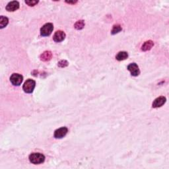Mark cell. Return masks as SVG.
<instances>
[{"label": "cell", "instance_id": "cell-1", "mask_svg": "<svg viewBox=\"0 0 169 169\" xmlns=\"http://www.w3.org/2000/svg\"><path fill=\"white\" fill-rule=\"evenodd\" d=\"M29 160L31 162L34 164L42 163L45 160V157L42 154L39 153H33L30 155Z\"/></svg>", "mask_w": 169, "mask_h": 169}, {"label": "cell", "instance_id": "cell-2", "mask_svg": "<svg viewBox=\"0 0 169 169\" xmlns=\"http://www.w3.org/2000/svg\"><path fill=\"white\" fill-rule=\"evenodd\" d=\"M36 83L34 80L32 79H28L23 84V89L24 91L27 93H31L34 91V89L35 87Z\"/></svg>", "mask_w": 169, "mask_h": 169}, {"label": "cell", "instance_id": "cell-3", "mask_svg": "<svg viewBox=\"0 0 169 169\" xmlns=\"http://www.w3.org/2000/svg\"><path fill=\"white\" fill-rule=\"evenodd\" d=\"M54 26L52 23H46L41 28L40 34L43 36H47L50 35L53 31Z\"/></svg>", "mask_w": 169, "mask_h": 169}, {"label": "cell", "instance_id": "cell-4", "mask_svg": "<svg viewBox=\"0 0 169 169\" xmlns=\"http://www.w3.org/2000/svg\"><path fill=\"white\" fill-rule=\"evenodd\" d=\"M23 77L19 73H13L11 76L10 77V81L13 85L19 86L23 82Z\"/></svg>", "mask_w": 169, "mask_h": 169}, {"label": "cell", "instance_id": "cell-5", "mask_svg": "<svg viewBox=\"0 0 169 169\" xmlns=\"http://www.w3.org/2000/svg\"><path fill=\"white\" fill-rule=\"evenodd\" d=\"M68 129L66 127H60V128L56 129L54 132V137L55 138L57 139H60L64 137V136H66V135L68 133Z\"/></svg>", "mask_w": 169, "mask_h": 169}, {"label": "cell", "instance_id": "cell-6", "mask_svg": "<svg viewBox=\"0 0 169 169\" xmlns=\"http://www.w3.org/2000/svg\"><path fill=\"white\" fill-rule=\"evenodd\" d=\"M127 69L130 71L131 75H133V76H137L140 73L139 67L137 64H135V63H132V64H129V66H127Z\"/></svg>", "mask_w": 169, "mask_h": 169}, {"label": "cell", "instance_id": "cell-7", "mask_svg": "<svg viewBox=\"0 0 169 169\" xmlns=\"http://www.w3.org/2000/svg\"><path fill=\"white\" fill-rule=\"evenodd\" d=\"M65 37H66V34H65V32L64 31H58L56 32L55 34H54L53 39L55 42H62V40H64Z\"/></svg>", "mask_w": 169, "mask_h": 169}, {"label": "cell", "instance_id": "cell-8", "mask_svg": "<svg viewBox=\"0 0 169 169\" xmlns=\"http://www.w3.org/2000/svg\"><path fill=\"white\" fill-rule=\"evenodd\" d=\"M166 99L164 97H159L155 99L153 103V108H159L162 107L166 103Z\"/></svg>", "mask_w": 169, "mask_h": 169}, {"label": "cell", "instance_id": "cell-9", "mask_svg": "<svg viewBox=\"0 0 169 169\" xmlns=\"http://www.w3.org/2000/svg\"><path fill=\"white\" fill-rule=\"evenodd\" d=\"M19 8V3L17 1H11L6 6V10L8 11H15Z\"/></svg>", "mask_w": 169, "mask_h": 169}, {"label": "cell", "instance_id": "cell-10", "mask_svg": "<svg viewBox=\"0 0 169 169\" xmlns=\"http://www.w3.org/2000/svg\"><path fill=\"white\" fill-rule=\"evenodd\" d=\"M52 56V54L51 52L46 51V52H44V53H42V54H41L40 60H42V61H44V62L48 61V60L51 59Z\"/></svg>", "mask_w": 169, "mask_h": 169}, {"label": "cell", "instance_id": "cell-11", "mask_svg": "<svg viewBox=\"0 0 169 169\" xmlns=\"http://www.w3.org/2000/svg\"><path fill=\"white\" fill-rule=\"evenodd\" d=\"M154 46V43L153 41L151 40H148L146 41V42L143 44L142 47V50L143 51H148L149 50L152 48V47Z\"/></svg>", "mask_w": 169, "mask_h": 169}, {"label": "cell", "instance_id": "cell-12", "mask_svg": "<svg viewBox=\"0 0 169 169\" xmlns=\"http://www.w3.org/2000/svg\"><path fill=\"white\" fill-rule=\"evenodd\" d=\"M127 57H128V54H127L126 52H120L116 55V58L118 61H122V60L127 59Z\"/></svg>", "mask_w": 169, "mask_h": 169}, {"label": "cell", "instance_id": "cell-13", "mask_svg": "<svg viewBox=\"0 0 169 169\" xmlns=\"http://www.w3.org/2000/svg\"><path fill=\"white\" fill-rule=\"evenodd\" d=\"M8 23L9 20L7 17L1 16V17H0V28H1V29H3V28L5 27L7 25Z\"/></svg>", "mask_w": 169, "mask_h": 169}, {"label": "cell", "instance_id": "cell-14", "mask_svg": "<svg viewBox=\"0 0 169 169\" xmlns=\"http://www.w3.org/2000/svg\"><path fill=\"white\" fill-rule=\"evenodd\" d=\"M84 26V21L83 20L78 21L75 24V28L77 30H81L82 29H83Z\"/></svg>", "mask_w": 169, "mask_h": 169}, {"label": "cell", "instance_id": "cell-15", "mask_svg": "<svg viewBox=\"0 0 169 169\" xmlns=\"http://www.w3.org/2000/svg\"><path fill=\"white\" fill-rule=\"evenodd\" d=\"M121 31H122V27H121V26L119 25H114L113 27V29L112 30L111 33L112 34H115L116 33H118V32H120Z\"/></svg>", "mask_w": 169, "mask_h": 169}, {"label": "cell", "instance_id": "cell-16", "mask_svg": "<svg viewBox=\"0 0 169 169\" xmlns=\"http://www.w3.org/2000/svg\"><path fill=\"white\" fill-rule=\"evenodd\" d=\"M25 3L29 6H34L38 3V1H34V0H30V1H25Z\"/></svg>", "mask_w": 169, "mask_h": 169}, {"label": "cell", "instance_id": "cell-17", "mask_svg": "<svg viewBox=\"0 0 169 169\" xmlns=\"http://www.w3.org/2000/svg\"><path fill=\"white\" fill-rule=\"evenodd\" d=\"M68 65V62L66 61V60H62V61H60L59 62V64H58V66L60 67H61V68H64V67H66Z\"/></svg>", "mask_w": 169, "mask_h": 169}, {"label": "cell", "instance_id": "cell-18", "mask_svg": "<svg viewBox=\"0 0 169 169\" xmlns=\"http://www.w3.org/2000/svg\"><path fill=\"white\" fill-rule=\"evenodd\" d=\"M66 3H73V4H74V3H77V1H66Z\"/></svg>", "mask_w": 169, "mask_h": 169}]
</instances>
